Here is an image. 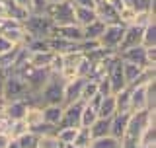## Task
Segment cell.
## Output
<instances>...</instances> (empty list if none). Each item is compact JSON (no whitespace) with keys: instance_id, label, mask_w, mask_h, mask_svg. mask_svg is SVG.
Listing matches in <instances>:
<instances>
[{"instance_id":"cell-40","label":"cell","mask_w":156,"mask_h":148,"mask_svg":"<svg viewBox=\"0 0 156 148\" xmlns=\"http://www.w3.org/2000/svg\"><path fill=\"white\" fill-rule=\"evenodd\" d=\"M47 0H31V14H45Z\"/></svg>"},{"instance_id":"cell-39","label":"cell","mask_w":156,"mask_h":148,"mask_svg":"<svg viewBox=\"0 0 156 148\" xmlns=\"http://www.w3.org/2000/svg\"><path fill=\"white\" fill-rule=\"evenodd\" d=\"M96 84H98V93L100 96H111V84H109V78H107V74L105 76H101L100 80H96Z\"/></svg>"},{"instance_id":"cell-1","label":"cell","mask_w":156,"mask_h":148,"mask_svg":"<svg viewBox=\"0 0 156 148\" xmlns=\"http://www.w3.org/2000/svg\"><path fill=\"white\" fill-rule=\"evenodd\" d=\"M156 111L154 109H143L131 113L129 125L125 129V135L121 136V148H140V136H143L144 129L154 123Z\"/></svg>"},{"instance_id":"cell-9","label":"cell","mask_w":156,"mask_h":148,"mask_svg":"<svg viewBox=\"0 0 156 148\" xmlns=\"http://www.w3.org/2000/svg\"><path fill=\"white\" fill-rule=\"evenodd\" d=\"M107 78H109V84H111V93H117L123 88H127L125 78H123V62H121L119 55H115L113 61L107 66Z\"/></svg>"},{"instance_id":"cell-28","label":"cell","mask_w":156,"mask_h":148,"mask_svg":"<svg viewBox=\"0 0 156 148\" xmlns=\"http://www.w3.org/2000/svg\"><path fill=\"white\" fill-rule=\"evenodd\" d=\"M123 4H125L127 8H131L135 14L154 10V0H123Z\"/></svg>"},{"instance_id":"cell-19","label":"cell","mask_w":156,"mask_h":148,"mask_svg":"<svg viewBox=\"0 0 156 148\" xmlns=\"http://www.w3.org/2000/svg\"><path fill=\"white\" fill-rule=\"evenodd\" d=\"M23 121H26V125H27L29 131L35 129L37 125H41V123H43V107L39 105V103H29L26 115H23Z\"/></svg>"},{"instance_id":"cell-21","label":"cell","mask_w":156,"mask_h":148,"mask_svg":"<svg viewBox=\"0 0 156 148\" xmlns=\"http://www.w3.org/2000/svg\"><path fill=\"white\" fill-rule=\"evenodd\" d=\"M53 55H55V53H51V51H31L27 62L33 68H47L49 70V65H51V61H53Z\"/></svg>"},{"instance_id":"cell-38","label":"cell","mask_w":156,"mask_h":148,"mask_svg":"<svg viewBox=\"0 0 156 148\" xmlns=\"http://www.w3.org/2000/svg\"><path fill=\"white\" fill-rule=\"evenodd\" d=\"M27 129V125H26V121L23 119H18V121H12L10 123V129H8V135L12 136V139H18V136H22Z\"/></svg>"},{"instance_id":"cell-35","label":"cell","mask_w":156,"mask_h":148,"mask_svg":"<svg viewBox=\"0 0 156 148\" xmlns=\"http://www.w3.org/2000/svg\"><path fill=\"white\" fill-rule=\"evenodd\" d=\"M61 140L57 139V135H43L39 136V142H37V148H62Z\"/></svg>"},{"instance_id":"cell-29","label":"cell","mask_w":156,"mask_h":148,"mask_svg":"<svg viewBox=\"0 0 156 148\" xmlns=\"http://www.w3.org/2000/svg\"><path fill=\"white\" fill-rule=\"evenodd\" d=\"M143 47H156V22H150L148 26L143 27V41H140Z\"/></svg>"},{"instance_id":"cell-31","label":"cell","mask_w":156,"mask_h":148,"mask_svg":"<svg viewBox=\"0 0 156 148\" xmlns=\"http://www.w3.org/2000/svg\"><path fill=\"white\" fill-rule=\"evenodd\" d=\"M96 119H98V109L94 105H90V103H84L82 115H80V127H90Z\"/></svg>"},{"instance_id":"cell-12","label":"cell","mask_w":156,"mask_h":148,"mask_svg":"<svg viewBox=\"0 0 156 148\" xmlns=\"http://www.w3.org/2000/svg\"><path fill=\"white\" fill-rule=\"evenodd\" d=\"M148 109V84L131 88V113Z\"/></svg>"},{"instance_id":"cell-43","label":"cell","mask_w":156,"mask_h":148,"mask_svg":"<svg viewBox=\"0 0 156 148\" xmlns=\"http://www.w3.org/2000/svg\"><path fill=\"white\" fill-rule=\"evenodd\" d=\"M74 6H86V8H96V0H70Z\"/></svg>"},{"instance_id":"cell-14","label":"cell","mask_w":156,"mask_h":148,"mask_svg":"<svg viewBox=\"0 0 156 148\" xmlns=\"http://www.w3.org/2000/svg\"><path fill=\"white\" fill-rule=\"evenodd\" d=\"M140 41H143V27L135 26V23L133 26H125V33H123V39H121V45L117 49V53L140 45Z\"/></svg>"},{"instance_id":"cell-41","label":"cell","mask_w":156,"mask_h":148,"mask_svg":"<svg viewBox=\"0 0 156 148\" xmlns=\"http://www.w3.org/2000/svg\"><path fill=\"white\" fill-rule=\"evenodd\" d=\"M16 6H20V8H23L27 14H31V0H12Z\"/></svg>"},{"instance_id":"cell-26","label":"cell","mask_w":156,"mask_h":148,"mask_svg":"<svg viewBox=\"0 0 156 148\" xmlns=\"http://www.w3.org/2000/svg\"><path fill=\"white\" fill-rule=\"evenodd\" d=\"M18 51H20V45L12 47L10 51H6V53H2V55H0V72H12L14 65H16Z\"/></svg>"},{"instance_id":"cell-45","label":"cell","mask_w":156,"mask_h":148,"mask_svg":"<svg viewBox=\"0 0 156 148\" xmlns=\"http://www.w3.org/2000/svg\"><path fill=\"white\" fill-rule=\"evenodd\" d=\"M4 18H8V12H6V4H4V2H0V19H4Z\"/></svg>"},{"instance_id":"cell-44","label":"cell","mask_w":156,"mask_h":148,"mask_svg":"<svg viewBox=\"0 0 156 148\" xmlns=\"http://www.w3.org/2000/svg\"><path fill=\"white\" fill-rule=\"evenodd\" d=\"M10 140H12V136H10L6 131H0V148H6Z\"/></svg>"},{"instance_id":"cell-36","label":"cell","mask_w":156,"mask_h":148,"mask_svg":"<svg viewBox=\"0 0 156 148\" xmlns=\"http://www.w3.org/2000/svg\"><path fill=\"white\" fill-rule=\"evenodd\" d=\"M76 131L74 127H62V129H57V139L62 142V144H70L72 140H74V136H76Z\"/></svg>"},{"instance_id":"cell-37","label":"cell","mask_w":156,"mask_h":148,"mask_svg":"<svg viewBox=\"0 0 156 148\" xmlns=\"http://www.w3.org/2000/svg\"><path fill=\"white\" fill-rule=\"evenodd\" d=\"M98 93V84L94 80H88L86 78V82H84V88H82V96H80V101H88V100H92Z\"/></svg>"},{"instance_id":"cell-7","label":"cell","mask_w":156,"mask_h":148,"mask_svg":"<svg viewBox=\"0 0 156 148\" xmlns=\"http://www.w3.org/2000/svg\"><path fill=\"white\" fill-rule=\"evenodd\" d=\"M4 100L12 101V100H27V86L20 76H16L14 72H10L4 80Z\"/></svg>"},{"instance_id":"cell-5","label":"cell","mask_w":156,"mask_h":148,"mask_svg":"<svg viewBox=\"0 0 156 148\" xmlns=\"http://www.w3.org/2000/svg\"><path fill=\"white\" fill-rule=\"evenodd\" d=\"M123 33H125L123 23H105V29L98 39V43H100L101 49L117 53V49L121 45V39H123Z\"/></svg>"},{"instance_id":"cell-32","label":"cell","mask_w":156,"mask_h":148,"mask_svg":"<svg viewBox=\"0 0 156 148\" xmlns=\"http://www.w3.org/2000/svg\"><path fill=\"white\" fill-rule=\"evenodd\" d=\"M121 62H123V78H125V84H127V86H131V84L135 82V78L143 72V68L133 65V62H125V61H121Z\"/></svg>"},{"instance_id":"cell-42","label":"cell","mask_w":156,"mask_h":148,"mask_svg":"<svg viewBox=\"0 0 156 148\" xmlns=\"http://www.w3.org/2000/svg\"><path fill=\"white\" fill-rule=\"evenodd\" d=\"M12 47H16V45H12V43H10L6 37L0 35V55H2V53H6V51H10Z\"/></svg>"},{"instance_id":"cell-17","label":"cell","mask_w":156,"mask_h":148,"mask_svg":"<svg viewBox=\"0 0 156 148\" xmlns=\"http://www.w3.org/2000/svg\"><path fill=\"white\" fill-rule=\"evenodd\" d=\"M27 100H12L6 103V111H4V115L8 117L10 121H18V119H23V115H26L27 111Z\"/></svg>"},{"instance_id":"cell-46","label":"cell","mask_w":156,"mask_h":148,"mask_svg":"<svg viewBox=\"0 0 156 148\" xmlns=\"http://www.w3.org/2000/svg\"><path fill=\"white\" fill-rule=\"evenodd\" d=\"M6 148H20V144H18V140H16V139H12V140L8 142V146H6Z\"/></svg>"},{"instance_id":"cell-10","label":"cell","mask_w":156,"mask_h":148,"mask_svg":"<svg viewBox=\"0 0 156 148\" xmlns=\"http://www.w3.org/2000/svg\"><path fill=\"white\" fill-rule=\"evenodd\" d=\"M84 82H86V78H82V76H76L74 80L65 82V86H62V105H68V103L80 101Z\"/></svg>"},{"instance_id":"cell-22","label":"cell","mask_w":156,"mask_h":148,"mask_svg":"<svg viewBox=\"0 0 156 148\" xmlns=\"http://www.w3.org/2000/svg\"><path fill=\"white\" fill-rule=\"evenodd\" d=\"M94 19H98L96 10L94 8H86V6H74V22L76 26L84 27L88 23H92Z\"/></svg>"},{"instance_id":"cell-30","label":"cell","mask_w":156,"mask_h":148,"mask_svg":"<svg viewBox=\"0 0 156 148\" xmlns=\"http://www.w3.org/2000/svg\"><path fill=\"white\" fill-rule=\"evenodd\" d=\"M88 148H121V142L115 136L107 135V136H100V139H92Z\"/></svg>"},{"instance_id":"cell-18","label":"cell","mask_w":156,"mask_h":148,"mask_svg":"<svg viewBox=\"0 0 156 148\" xmlns=\"http://www.w3.org/2000/svg\"><path fill=\"white\" fill-rule=\"evenodd\" d=\"M129 119H131V113H115L111 117V129H109V135L115 136L117 140H121V136L125 135V129L129 125Z\"/></svg>"},{"instance_id":"cell-15","label":"cell","mask_w":156,"mask_h":148,"mask_svg":"<svg viewBox=\"0 0 156 148\" xmlns=\"http://www.w3.org/2000/svg\"><path fill=\"white\" fill-rule=\"evenodd\" d=\"M47 47L51 53H57V55H66V53L78 51V43L68 41V39H61V37H47Z\"/></svg>"},{"instance_id":"cell-48","label":"cell","mask_w":156,"mask_h":148,"mask_svg":"<svg viewBox=\"0 0 156 148\" xmlns=\"http://www.w3.org/2000/svg\"><path fill=\"white\" fill-rule=\"evenodd\" d=\"M49 4H55V2H61V0H47Z\"/></svg>"},{"instance_id":"cell-4","label":"cell","mask_w":156,"mask_h":148,"mask_svg":"<svg viewBox=\"0 0 156 148\" xmlns=\"http://www.w3.org/2000/svg\"><path fill=\"white\" fill-rule=\"evenodd\" d=\"M22 23H23V29L33 39H45L51 35V29H53L51 18L45 16V14H29Z\"/></svg>"},{"instance_id":"cell-3","label":"cell","mask_w":156,"mask_h":148,"mask_svg":"<svg viewBox=\"0 0 156 148\" xmlns=\"http://www.w3.org/2000/svg\"><path fill=\"white\" fill-rule=\"evenodd\" d=\"M45 16L51 18L53 26L76 23L74 22V4H72L70 0H61V2H55V4H47Z\"/></svg>"},{"instance_id":"cell-6","label":"cell","mask_w":156,"mask_h":148,"mask_svg":"<svg viewBox=\"0 0 156 148\" xmlns=\"http://www.w3.org/2000/svg\"><path fill=\"white\" fill-rule=\"evenodd\" d=\"M0 35L6 37L12 45H23L26 29H23V23L18 22V19L4 18V19H0Z\"/></svg>"},{"instance_id":"cell-2","label":"cell","mask_w":156,"mask_h":148,"mask_svg":"<svg viewBox=\"0 0 156 148\" xmlns=\"http://www.w3.org/2000/svg\"><path fill=\"white\" fill-rule=\"evenodd\" d=\"M62 86L65 82L61 80L58 74H51L41 92L37 93V100L43 105H62Z\"/></svg>"},{"instance_id":"cell-47","label":"cell","mask_w":156,"mask_h":148,"mask_svg":"<svg viewBox=\"0 0 156 148\" xmlns=\"http://www.w3.org/2000/svg\"><path fill=\"white\" fill-rule=\"evenodd\" d=\"M62 148H78V146H74V144H72V142H70V144H65Z\"/></svg>"},{"instance_id":"cell-16","label":"cell","mask_w":156,"mask_h":148,"mask_svg":"<svg viewBox=\"0 0 156 148\" xmlns=\"http://www.w3.org/2000/svg\"><path fill=\"white\" fill-rule=\"evenodd\" d=\"M94 10H96L98 19H101V22H105V23H119V12H117L107 0H100V2H96Z\"/></svg>"},{"instance_id":"cell-8","label":"cell","mask_w":156,"mask_h":148,"mask_svg":"<svg viewBox=\"0 0 156 148\" xmlns=\"http://www.w3.org/2000/svg\"><path fill=\"white\" fill-rule=\"evenodd\" d=\"M82 107H84V101H74V103H68V105H62V117H61V123H58L57 129H62V127L78 129L80 127Z\"/></svg>"},{"instance_id":"cell-24","label":"cell","mask_w":156,"mask_h":148,"mask_svg":"<svg viewBox=\"0 0 156 148\" xmlns=\"http://www.w3.org/2000/svg\"><path fill=\"white\" fill-rule=\"evenodd\" d=\"M43 107V123L58 127L62 117V105H41Z\"/></svg>"},{"instance_id":"cell-11","label":"cell","mask_w":156,"mask_h":148,"mask_svg":"<svg viewBox=\"0 0 156 148\" xmlns=\"http://www.w3.org/2000/svg\"><path fill=\"white\" fill-rule=\"evenodd\" d=\"M121 61L125 62H133V65L140 66V68H148V61H146V47L143 45H136V47H131V49H125V51H119L117 53Z\"/></svg>"},{"instance_id":"cell-13","label":"cell","mask_w":156,"mask_h":148,"mask_svg":"<svg viewBox=\"0 0 156 148\" xmlns=\"http://www.w3.org/2000/svg\"><path fill=\"white\" fill-rule=\"evenodd\" d=\"M49 37H61V39H68V41H82V27L76 23H68V26H53L51 35Z\"/></svg>"},{"instance_id":"cell-34","label":"cell","mask_w":156,"mask_h":148,"mask_svg":"<svg viewBox=\"0 0 156 148\" xmlns=\"http://www.w3.org/2000/svg\"><path fill=\"white\" fill-rule=\"evenodd\" d=\"M18 144L20 148H37V142H39V135L33 131H26L22 136H18Z\"/></svg>"},{"instance_id":"cell-23","label":"cell","mask_w":156,"mask_h":148,"mask_svg":"<svg viewBox=\"0 0 156 148\" xmlns=\"http://www.w3.org/2000/svg\"><path fill=\"white\" fill-rule=\"evenodd\" d=\"M115 97V113H131V88L127 86L121 92L113 93Z\"/></svg>"},{"instance_id":"cell-20","label":"cell","mask_w":156,"mask_h":148,"mask_svg":"<svg viewBox=\"0 0 156 148\" xmlns=\"http://www.w3.org/2000/svg\"><path fill=\"white\" fill-rule=\"evenodd\" d=\"M111 129V117H98V119L88 127L92 139H100V136H107Z\"/></svg>"},{"instance_id":"cell-27","label":"cell","mask_w":156,"mask_h":148,"mask_svg":"<svg viewBox=\"0 0 156 148\" xmlns=\"http://www.w3.org/2000/svg\"><path fill=\"white\" fill-rule=\"evenodd\" d=\"M115 115V97L111 96L101 97L100 105H98V117H113Z\"/></svg>"},{"instance_id":"cell-25","label":"cell","mask_w":156,"mask_h":148,"mask_svg":"<svg viewBox=\"0 0 156 148\" xmlns=\"http://www.w3.org/2000/svg\"><path fill=\"white\" fill-rule=\"evenodd\" d=\"M105 29V22H101V19H94L92 23H88V26L82 27V39H100V35L104 33Z\"/></svg>"},{"instance_id":"cell-33","label":"cell","mask_w":156,"mask_h":148,"mask_svg":"<svg viewBox=\"0 0 156 148\" xmlns=\"http://www.w3.org/2000/svg\"><path fill=\"white\" fill-rule=\"evenodd\" d=\"M90 142H92V135H90V131H88V127H78L72 144L78 146V148H88Z\"/></svg>"},{"instance_id":"cell-50","label":"cell","mask_w":156,"mask_h":148,"mask_svg":"<svg viewBox=\"0 0 156 148\" xmlns=\"http://www.w3.org/2000/svg\"><path fill=\"white\" fill-rule=\"evenodd\" d=\"M96 2H100V0H96Z\"/></svg>"},{"instance_id":"cell-49","label":"cell","mask_w":156,"mask_h":148,"mask_svg":"<svg viewBox=\"0 0 156 148\" xmlns=\"http://www.w3.org/2000/svg\"><path fill=\"white\" fill-rule=\"evenodd\" d=\"M0 2H6V0H0Z\"/></svg>"}]
</instances>
